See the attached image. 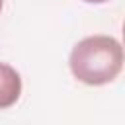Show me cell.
<instances>
[{
	"label": "cell",
	"mask_w": 125,
	"mask_h": 125,
	"mask_svg": "<svg viewBox=\"0 0 125 125\" xmlns=\"http://www.w3.org/2000/svg\"><path fill=\"white\" fill-rule=\"evenodd\" d=\"M125 53L121 43L109 35H92L78 41L68 57L70 72L88 86H104L123 70Z\"/></svg>",
	"instance_id": "6da1fadb"
},
{
	"label": "cell",
	"mask_w": 125,
	"mask_h": 125,
	"mask_svg": "<svg viewBox=\"0 0 125 125\" xmlns=\"http://www.w3.org/2000/svg\"><path fill=\"white\" fill-rule=\"evenodd\" d=\"M21 94V78L16 68L0 62V109H6L18 102Z\"/></svg>",
	"instance_id": "7a4b0ae2"
},
{
	"label": "cell",
	"mask_w": 125,
	"mask_h": 125,
	"mask_svg": "<svg viewBox=\"0 0 125 125\" xmlns=\"http://www.w3.org/2000/svg\"><path fill=\"white\" fill-rule=\"evenodd\" d=\"M84 2H88V4H104L107 0H84Z\"/></svg>",
	"instance_id": "3957f363"
},
{
	"label": "cell",
	"mask_w": 125,
	"mask_h": 125,
	"mask_svg": "<svg viewBox=\"0 0 125 125\" xmlns=\"http://www.w3.org/2000/svg\"><path fill=\"white\" fill-rule=\"evenodd\" d=\"M123 43H125V23H123Z\"/></svg>",
	"instance_id": "277c9868"
},
{
	"label": "cell",
	"mask_w": 125,
	"mask_h": 125,
	"mask_svg": "<svg viewBox=\"0 0 125 125\" xmlns=\"http://www.w3.org/2000/svg\"><path fill=\"white\" fill-rule=\"evenodd\" d=\"M0 10H2V0H0Z\"/></svg>",
	"instance_id": "5b68a950"
}]
</instances>
